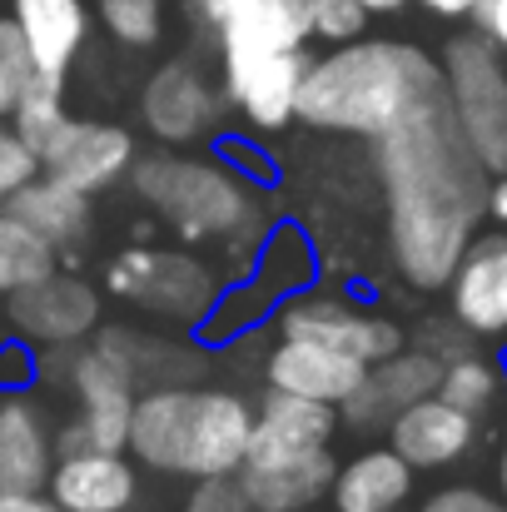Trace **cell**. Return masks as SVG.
Returning a JSON list of instances; mask_svg holds the SVG:
<instances>
[{"label": "cell", "instance_id": "obj_1", "mask_svg": "<svg viewBox=\"0 0 507 512\" xmlns=\"http://www.w3.org/2000/svg\"><path fill=\"white\" fill-rule=\"evenodd\" d=\"M388 199V249L398 274L433 294L453 279L488 214L493 170L458 125L448 85L418 100L393 130L373 140Z\"/></svg>", "mask_w": 507, "mask_h": 512}, {"label": "cell", "instance_id": "obj_2", "mask_svg": "<svg viewBox=\"0 0 507 512\" xmlns=\"http://www.w3.org/2000/svg\"><path fill=\"white\" fill-rule=\"evenodd\" d=\"M443 85H448V75L428 50H418L408 40H363L358 35L348 45H334L324 60H314L304 95H299V120L314 130L378 140L418 100H428Z\"/></svg>", "mask_w": 507, "mask_h": 512}, {"label": "cell", "instance_id": "obj_3", "mask_svg": "<svg viewBox=\"0 0 507 512\" xmlns=\"http://www.w3.org/2000/svg\"><path fill=\"white\" fill-rule=\"evenodd\" d=\"M259 408L229 388H184L165 383L140 393L130 418V453L179 478H229L249 458Z\"/></svg>", "mask_w": 507, "mask_h": 512}, {"label": "cell", "instance_id": "obj_4", "mask_svg": "<svg viewBox=\"0 0 507 512\" xmlns=\"http://www.w3.org/2000/svg\"><path fill=\"white\" fill-rule=\"evenodd\" d=\"M145 378V348L125 329H105L95 343L70 348V388L80 398V413L55 433L60 453L80 448H110L130 453V418L140 403Z\"/></svg>", "mask_w": 507, "mask_h": 512}, {"label": "cell", "instance_id": "obj_5", "mask_svg": "<svg viewBox=\"0 0 507 512\" xmlns=\"http://www.w3.org/2000/svg\"><path fill=\"white\" fill-rule=\"evenodd\" d=\"M249 184L254 179L244 170H234L224 155L219 160H194V155L165 150V155L135 160V194L155 214H165L184 239H224V234H234L254 214Z\"/></svg>", "mask_w": 507, "mask_h": 512}, {"label": "cell", "instance_id": "obj_6", "mask_svg": "<svg viewBox=\"0 0 507 512\" xmlns=\"http://www.w3.org/2000/svg\"><path fill=\"white\" fill-rule=\"evenodd\" d=\"M443 75H448V95L458 110L463 135L473 140L478 160L493 174H507V65L503 50L483 35H453L443 50Z\"/></svg>", "mask_w": 507, "mask_h": 512}, {"label": "cell", "instance_id": "obj_7", "mask_svg": "<svg viewBox=\"0 0 507 512\" xmlns=\"http://www.w3.org/2000/svg\"><path fill=\"white\" fill-rule=\"evenodd\" d=\"M105 289L115 299H130L160 319H179V324H204L219 304V279L209 264H199L189 254H169V249H140V244L110 259Z\"/></svg>", "mask_w": 507, "mask_h": 512}, {"label": "cell", "instance_id": "obj_8", "mask_svg": "<svg viewBox=\"0 0 507 512\" xmlns=\"http://www.w3.org/2000/svg\"><path fill=\"white\" fill-rule=\"evenodd\" d=\"M314 70L309 45L299 50H219V85L239 120L259 135H279L299 120V95Z\"/></svg>", "mask_w": 507, "mask_h": 512}, {"label": "cell", "instance_id": "obj_9", "mask_svg": "<svg viewBox=\"0 0 507 512\" xmlns=\"http://www.w3.org/2000/svg\"><path fill=\"white\" fill-rule=\"evenodd\" d=\"M5 324L35 348H75L100 329V294L75 274H45L5 299Z\"/></svg>", "mask_w": 507, "mask_h": 512}, {"label": "cell", "instance_id": "obj_10", "mask_svg": "<svg viewBox=\"0 0 507 512\" xmlns=\"http://www.w3.org/2000/svg\"><path fill=\"white\" fill-rule=\"evenodd\" d=\"M279 334L284 339L329 343V348H343V353H353L363 363H378V358H388V353H398L408 343V334L393 319L368 314V309H358V304H348L338 294H309V289L284 299Z\"/></svg>", "mask_w": 507, "mask_h": 512}, {"label": "cell", "instance_id": "obj_11", "mask_svg": "<svg viewBox=\"0 0 507 512\" xmlns=\"http://www.w3.org/2000/svg\"><path fill=\"white\" fill-rule=\"evenodd\" d=\"M224 105V85H214L194 60H169L140 90V120L160 145H194L214 135Z\"/></svg>", "mask_w": 507, "mask_h": 512}, {"label": "cell", "instance_id": "obj_12", "mask_svg": "<svg viewBox=\"0 0 507 512\" xmlns=\"http://www.w3.org/2000/svg\"><path fill=\"white\" fill-rule=\"evenodd\" d=\"M443 383V358L428 353V348H398L378 363H368L363 383L353 388V398L338 408L348 428L358 433H378V428H393V418L403 408H413L418 398L438 393Z\"/></svg>", "mask_w": 507, "mask_h": 512}, {"label": "cell", "instance_id": "obj_13", "mask_svg": "<svg viewBox=\"0 0 507 512\" xmlns=\"http://www.w3.org/2000/svg\"><path fill=\"white\" fill-rule=\"evenodd\" d=\"M40 170L85 194H100L125 170H135V135L110 120H65L60 135L40 150Z\"/></svg>", "mask_w": 507, "mask_h": 512}, {"label": "cell", "instance_id": "obj_14", "mask_svg": "<svg viewBox=\"0 0 507 512\" xmlns=\"http://www.w3.org/2000/svg\"><path fill=\"white\" fill-rule=\"evenodd\" d=\"M448 314L473 339L507 334V234H478L448 279Z\"/></svg>", "mask_w": 507, "mask_h": 512}, {"label": "cell", "instance_id": "obj_15", "mask_svg": "<svg viewBox=\"0 0 507 512\" xmlns=\"http://www.w3.org/2000/svg\"><path fill=\"white\" fill-rule=\"evenodd\" d=\"M244 498L254 512H309L334 493L338 458L329 448H304V453H284V458H264V463H244L239 473Z\"/></svg>", "mask_w": 507, "mask_h": 512}, {"label": "cell", "instance_id": "obj_16", "mask_svg": "<svg viewBox=\"0 0 507 512\" xmlns=\"http://www.w3.org/2000/svg\"><path fill=\"white\" fill-rule=\"evenodd\" d=\"M60 443L45 423V408L25 393H10L0 403V498L20 493H50Z\"/></svg>", "mask_w": 507, "mask_h": 512}, {"label": "cell", "instance_id": "obj_17", "mask_svg": "<svg viewBox=\"0 0 507 512\" xmlns=\"http://www.w3.org/2000/svg\"><path fill=\"white\" fill-rule=\"evenodd\" d=\"M368 363L343 353V348H329V343L314 339H284L269 348L264 358V383L269 388H284V393H304V398H319V403H334L343 408L353 398V388L363 383Z\"/></svg>", "mask_w": 507, "mask_h": 512}, {"label": "cell", "instance_id": "obj_18", "mask_svg": "<svg viewBox=\"0 0 507 512\" xmlns=\"http://www.w3.org/2000/svg\"><path fill=\"white\" fill-rule=\"evenodd\" d=\"M478 438V418L463 413L458 403H448L443 393H428L418 398L413 408H403L388 428V443L418 468V473H433V468H448L458 463Z\"/></svg>", "mask_w": 507, "mask_h": 512}, {"label": "cell", "instance_id": "obj_19", "mask_svg": "<svg viewBox=\"0 0 507 512\" xmlns=\"http://www.w3.org/2000/svg\"><path fill=\"white\" fill-rule=\"evenodd\" d=\"M140 493V478L125 453L110 448H80L60 453L50 473V498L65 512H130Z\"/></svg>", "mask_w": 507, "mask_h": 512}, {"label": "cell", "instance_id": "obj_20", "mask_svg": "<svg viewBox=\"0 0 507 512\" xmlns=\"http://www.w3.org/2000/svg\"><path fill=\"white\" fill-rule=\"evenodd\" d=\"M338 423H343V413H338L334 403L269 388L264 403H259V418H254L249 458L264 463V458H284V453H304V448H329ZM249 458H244V463H249Z\"/></svg>", "mask_w": 507, "mask_h": 512}, {"label": "cell", "instance_id": "obj_21", "mask_svg": "<svg viewBox=\"0 0 507 512\" xmlns=\"http://www.w3.org/2000/svg\"><path fill=\"white\" fill-rule=\"evenodd\" d=\"M413 463L388 443L348 458L334 478V512H398L413 493Z\"/></svg>", "mask_w": 507, "mask_h": 512}, {"label": "cell", "instance_id": "obj_22", "mask_svg": "<svg viewBox=\"0 0 507 512\" xmlns=\"http://www.w3.org/2000/svg\"><path fill=\"white\" fill-rule=\"evenodd\" d=\"M10 15L35 55L40 70L65 75L90 35V5L85 0H10Z\"/></svg>", "mask_w": 507, "mask_h": 512}, {"label": "cell", "instance_id": "obj_23", "mask_svg": "<svg viewBox=\"0 0 507 512\" xmlns=\"http://www.w3.org/2000/svg\"><path fill=\"white\" fill-rule=\"evenodd\" d=\"M15 219H25L35 234H45L55 249H75L90 234V194L55 179V174H35L30 184L15 189V199L5 204Z\"/></svg>", "mask_w": 507, "mask_h": 512}, {"label": "cell", "instance_id": "obj_24", "mask_svg": "<svg viewBox=\"0 0 507 512\" xmlns=\"http://www.w3.org/2000/svg\"><path fill=\"white\" fill-rule=\"evenodd\" d=\"M55 264H60V249L45 234H35L25 219L0 209V299H10L25 284L55 274Z\"/></svg>", "mask_w": 507, "mask_h": 512}, {"label": "cell", "instance_id": "obj_25", "mask_svg": "<svg viewBox=\"0 0 507 512\" xmlns=\"http://www.w3.org/2000/svg\"><path fill=\"white\" fill-rule=\"evenodd\" d=\"M70 115H65V75H50V70H35L25 85H20V95H15V110H10V130L40 155L55 135H60V125H65Z\"/></svg>", "mask_w": 507, "mask_h": 512}, {"label": "cell", "instance_id": "obj_26", "mask_svg": "<svg viewBox=\"0 0 507 512\" xmlns=\"http://www.w3.org/2000/svg\"><path fill=\"white\" fill-rule=\"evenodd\" d=\"M254 269H259V289H269L274 299H284V294L309 289V279H314V249H309V239L294 224H274L269 239H264V249H259V259H254Z\"/></svg>", "mask_w": 507, "mask_h": 512}, {"label": "cell", "instance_id": "obj_27", "mask_svg": "<svg viewBox=\"0 0 507 512\" xmlns=\"http://www.w3.org/2000/svg\"><path fill=\"white\" fill-rule=\"evenodd\" d=\"M503 368L493 363V358H483V353H458V358H448L443 363V383H438V393L448 398V403H458L463 413H473V418H483V413H493L498 408V398H503Z\"/></svg>", "mask_w": 507, "mask_h": 512}, {"label": "cell", "instance_id": "obj_28", "mask_svg": "<svg viewBox=\"0 0 507 512\" xmlns=\"http://www.w3.org/2000/svg\"><path fill=\"white\" fill-rule=\"evenodd\" d=\"M95 15L130 50L155 45L160 30H165V0H95Z\"/></svg>", "mask_w": 507, "mask_h": 512}, {"label": "cell", "instance_id": "obj_29", "mask_svg": "<svg viewBox=\"0 0 507 512\" xmlns=\"http://www.w3.org/2000/svg\"><path fill=\"white\" fill-rule=\"evenodd\" d=\"M35 70H40V65H35V55H30V45H25V35H20L15 15H10V20H0V125L10 120L15 95H20V85H25Z\"/></svg>", "mask_w": 507, "mask_h": 512}, {"label": "cell", "instance_id": "obj_30", "mask_svg": "<svg viewBox=\"0 0 507 512\" xmlns=\"http://www.w3.org/2000/svg\"><path fill=\"white\" fill-rule=\"evenodd\" d=\"M368 20H373V10L363 0H319L309 35L324 40V45H348V40H358L368 30Z\"/></svg>", "mask_w": 507, "mask_h": 512}, {"label": "cell", "instance_id": "obj_31", "mask_svg": "<svg viewBox=\"0 0 507 512\" xmlns=\"http://www.w3.org/2000/svg\"><path fill=\"white\" fill-rule=\"evenodd\" d=\"M40 174V155L15 135V130H0V209L15 199L20 184H30Z\"/></svg>", "mask_w": 507, "mask_h": 512}, {"label": "cell", "instance_id": "obj_32", "mask_svg": "<svg viewBox=\"0 0 507 512\" xmlns=\"http://www.w3.org/2000/svg\"><path fill=\"white\" fill-rule=\"evenodd\" d=\"M184 512H254V503L244 498L239 478L229 473V478H194V493H189Z\"/></svg>", "mask_w": 507, "mask_h": 512}, {"label": "cell", "instance_id": "obj_33", "mask_svg": "<svg viewBox=\"0 0 507 512\" xmlns=\"http://www.w3.org/2000/svg\"><path fill=\"white\" fill-rule=\"evenodd\" d=\"M249 5H259V0H179V10H184V20L204 35V40H219Z\"/></svg>", "mask_w": 507, "mask_h": 512}, {"label": "cell", "instance_id": "obj_34", "mask_svg": "<svg viewBox=\"0 0 507 512\" xmlns=\"http://www.w3.org/2000/svg\"><path fill=\"white\" fill-rule=\"evenodd\" d=\"M418 512H507V498L503 493H483V488H443Z\"/></svg>", "mask_w": 507, "mask_h": 512}, {"label": "cell", "instance_id": "obj_35", "mask_svg": "<svg viewBox=\"0 0 507 512\" xmlns=\"http://www.w3.org/2000/svg\"><path fill=\"white\" fill-rule=\"evenodd\" d=\"M35 343H0V388H25L30 378H35V353H30Z\"/></svg>", "mask_w": 507, "mask_h": 512}, {"label": "cell", "instance_id": "obj_36", "mask_svg": "<svg viewBox=\"0 0 507 512\" xmlns=\"http://www.w3.org/2000/svg\"><path fill=\"white\" fill-rule=\"evenodd\" d=\"M468 343H473V334H468L453 314H448V324H423V348H428V353H438L443 363H448V358H458V353H468Z\"/></svg>", "mask_w": 507, "mask_h": 512}, {"label": "cell", "instance_id": "obj_37", "mask_svg": "<svg viewBox=\"0 0 507 512\" xmlns=\"http://www.w3.org/2000/svg\"><path fill=\"white\" fill-rule=\"evenodd\" d=\"M219 155H224L234 170H244L249 179H269V174H274V165H269V160H264V155L249 145V140H234V135H224V140H219Z\"/></svg>", "mask_w": 507, "mask_h": 512}, {"label": "cell", "instance_id": "obj_38", "mask_svg": "<svg viewBox=\"0 0 507 512\" xmlns=\"http://www.w3.org/2000/svg\"><path fill=\"white\" fill-rule=\"evenodd\" d=\"M473 25H478V30H483V35L507 55V0H483L478 15H473Z\"/></svg>", "mask_w": 507, "mask_h": 512}, {"label": "cell", "instance_id": "obj_39", "mask_svg": "<svg viewBox=\"0 0 507 512\" xmlns=\"http://www.w3.org/2000/svg\"><path fill=\"white\" fill-rule=\"evenodd\" d=\"M0 512H65L45 493H20V498H0Z\"/></svg>", "mask_w": 507, "mask_h": 512}, {"label": "cell", "instance_id": "obj_40", "mask_svg": "<svg viewBox=\"0 0 507 512\" xmlns=\"http://www.w3.org/2000/svg\"><path fill=\"white\" fill-rule=\"evenodd\" d=\"M418 5H428V10L443 15V20H473L483 0H418Z\"/></svg>", "mask_w": 507, "mask_h": 512}, {"label": "cell", "instance_id": "obj_41", "mask_svg": "<svg viewBox=\"0 0 507 512\" xmlns=\"http://www.w3.org/2000/svg\"><path fill=\"white\" fill-rule=\"evenodd\" d=\"M488 214L507 229V174H493V189H488Z\"/></svg>", "mask_w": 507, "mask_h": 512}, {"label": "cell", "instance_id": "obj_42", "mask_svg": "<svg viewBox=\"0 0 507 512\" xmlns=\"http://www.w3.org/2000/svg\"><path fill=\"white\" fill-rule=\"evenodd\" d=\"M279 5H284V10H289V15L304 25V30H314V10H319V0H279ZM309 40H314V35H309Z\"/></svg>", "mask_w": 507, "mask_h": 512}, {"label": "cell", "instance_id": "obj_43", "mask_svg": "<svg viewBox=\"0 0 507 512\" xmlns=\"http://www.w3.org/2000/svg\"><path fill=\"white\" fill-rule=\"evenodd\" d=\"M363 5H368L373 15H398V10H403V5H413V0H363Z\"/></svg>", "mask_w": 507, "mask_h": 512}, {"label": "cell", "instance_id": "obj_44", "mask_svg": "<svg viewBox=\"0 0 507 512\" xmlns=\"http://www.w3.org/2000/svg\"><path fill=\"white\" fill-rule=\"evenodd\" d=\"M498 493L507 498V443H503V458H498Z\"/></svg>", "mask_w": 507, "mask_h": 512}, {"label": "cell", "instance_id": "obj_45", "mask_svg": "<svg viewBox=\"0 0 507 512\" xmlns=\"http://www.w3.org/2000/svg\"><path fill=\"white\" fill-rule=\"evenodd\" d=\"M0 343H5V339H0Z\"/></svg>", "mask_w": 507, "mask_h": 512}]
</instances>
